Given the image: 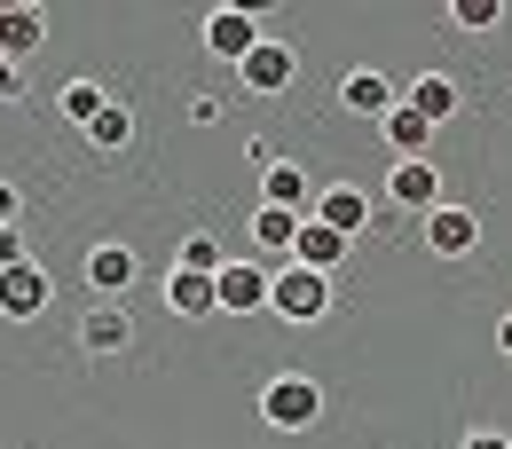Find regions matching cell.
<instances>
[{
	"label": "cell",
	"instance_id": "obj_4",
	"mask_svg": "<svg viewBox=\"0 0 512 449\" xmlns=\"http://www.w3.org/2000/svg\"><path fill=\"white\" fill-rule=\"evenodd\" d=\"M260 40H268V32H260L253 8H213V16H205V56H213V64H245Z\"/></svg>",
	"mask_w": 512,
	"mask_h": 449
},
{
	"label": "cell",
	"instance_id": "obj_14",
	"mask_svg": "<svg viewBox=\"0 0 512 449\" xmlns=\"http://www.w3.org/2000/svg\"><path fill=\"white\" fill-rule=\"evenodd\" d=\"M245 229H253V245H260V268H284L308 221H300V213H276V205H260V213L245 221Z\"/></svg>",
	"mask_w": 512,
	"mask_h": 449
},
{
	"label": "cell",
	"instance_id": "obj_3",
	"mask_svg": "<svg viewBox=\"0 0 512 449\" xmlns=\"http://www.w3.org/2000/svg\"><path fill=\"white\" fill-rule=\"evenodd\" d=\"M386 205H402V213H418V221H434L449 197H442V166L434 158H402L394 174H386Z\"/></svg>",
	"mask_w": 512,
	"mask_h": 449
},
{
	"label": "cell",
	"instance_id": "obj_27",
	"mask_svg": "<svg viewBox=\"0 0 512 449\" xmlns=\"http://www.w3.org/2000/svg\"><path fill=\"white\" fill-rule=\"evenodd\" d=\"M190 127H221V95H190Z\"/></svg>",
	"mask_w": 512,
	"mask_h": 449
},
{
	"label": "cell",
	"instance_id": "obj_2",
	"mask_svg": "<svg viewBox=\"0 0 512 449\" xmlns=\"http://www.w3.org/2000/svg\"><path fill=\"white\" fill-rule=\"evenodd\" d=\"M268 316H284V323H323V316H331V276L300 268V260L268 268Z\"/></svg>",
	"mask_w": 512,
	"mask_h": 449
},
{
	"label": "cell",
	"instance_id": "obj_6",
	"mask_svg": "<svg viewBox=\"0 0 512 449\" xmlns=\"http://www.w3.org/2000/svg\"><path fill=\"white\" fill-rule=\"evenodd\" d=\"M237 79H245V95H284V87L300 79V56H292V40H276V32H268L253 56L237 64Z\"/></svg>",
	"mask_w": 512,
	"mask_h": 449
},
{
	"label": "cell",
	"instance_id": "obj_1",
	"mask_svg": "<svg viewBox=\"0 0 512 449\" xmlns=\"http://www.w3.org/2000/svg\"><path fill=\"white\" fill-rule=\"evenodd\" d=\"M323 418V386L308 371H276V379H260V426H276V434H308Z\"/></svg>",
	"mask_w": 512,
	"mask_h": 449
},
{
	"label": "cell",
	"instance_id": "obj_15",
	"mask_svg": "<svg viewBox=\"0 0 512 449\" xmlns=\"http://www.w3.org/2000/svg\"><path fill=\"white\" fill-rule=\"evenodd\" d=\"M402 103H410V111H418V119H434V127H449V119H457V103H465V95H457V79H449V71H418V79H410V87H402Z\"/></svg>",
	"mask_w": 512,
	"mask_h": 449
},
{
	"label": "cell",
	"instance_id": "obj_20",
	"mask_svg": "<svg viewBox=\"0 0 512 449\" xmlns=\"http://www.w3.org/2000/svg\"><path fill=\"white\" fill-rule=\"evenodd\" d=\"M292 260H300V268H316V276H339L347 237H339V229H323V221H308V229H300V245H292Z\"/></svg>",
	"mask_w": 512,
	"mask_h": 449
},
{
	"label": "cell",
	"instance_id": "obj_24",
	"mask_svg": "<svg viewBox=\"0 0 512 449\" xmlns=\"http://www.w3.org/2000/svg\"><path fill=\"white\" fill-rule=\"evenodd\" d=\"M24 103V64H0V111H16Z\"/></svg>",
	"mask_w": 512,
	"mask_h": 449
},
{
	"label": "cell",
	"instance_id": "obj_10",
	"mask_svg": "<svg viewBox=\"0 0 512 449\" xmlns=\"http://www.w3.org/2000/svg\"><path fill=\"white\" fill-rule=\"evenodd\" d=\"M473 245H481V213H473V205H442V213L426 221V253L434 260H465Z\"/></svg>",
	"mask_w": 512,
	"mask_h": 449
},
{
	"label": "cell",
	"instance_id": "obj_11",
	"mask_svg": "<svg viewBox=\"0 0 512 449\" xmlns=\"http://www.w3.org/2000/svg\"><path fill=\"white\" fill-rule=\"evenodd\" d=\"M260 205H276V213H300V221H316V182L292 166V158H276L268 174H260Z\"/></svg>",
	"mask_w": 512,
	"mask_h": 449
},
{
	"label": "cell",
	"instance_id": "obj_25",
	"mask_svg": "<svg viewBox=\"0 0 512 449\" xmlns=\"http://www.w3.org/2000/svg\"><path fill=\"white\" fill-rule=\"evenodd\" d=\"M16 221H24V190L0 174V229H16Z\"/></svg>",
	"mask_w": 512,
	"mask_h": 449
},
{
	"label": "cell",
	"instance_id": "obj_13",
	"mask_svg": "<svg viewBox=\"0 0 512 449\" xmlns=\"http://www.w3.org/2000/svg\"><path fill=\"white\" fill-rule=\"evenodd\" d=\"M339 103H347L355 119H371V127H379L386 111L402 103V87H394L386 71H347V79H339Z\"/></svg>",
	"mask_w": 512,
	"mask_h": 449
},
{
	"label": "cell",
	"instance_id": "obj_21",
	"mask_svg": "<svg viewBox=\"0 0 512 449\" xmlns=\"http://www.w3.org/2000/svg\"><path fill=\"white\" fill-rule=\"evenodd\" d=\"M174 268H190V276H221L229 253H221V237H213V229H190V237L174 245Z\"/></svg>",
	"mask_w": 512,
	"mask_h": 449
},
{
	"label": "cell",
	"instance_id": "obj_22",
	"mask_svg": "<svg viewBox=\"0 0 512 449\" xmlns=\"http://www.w3.org/2000/svg\"><path fill=\"white\" fill-rule=\"evenodd\" d=\"M87 142H95V150H127V142H134V111H127V103H111V111L87 127Z\"/></svg>",
	"mask_w": 512,
	"mask_h": 449
},
{
	"label": "cell",
	"instance_id": "obj_23",
	"mask_svg": "<svg viewBox=\"0 0 512 449\" xmlns=\"http://www.w3.org/2000/svg\"><path fill=\"white\" fill-rule=\"evenodd\" d=\"M449 24H457V32H497V24H505V0H457Z\"/></svg>",
	"mask_w": 512,
	"mask_h": 449
},
{
	"label": "cell",
	"instance_id": "obj_26",
	"mask_svg": "<svg viewBox=\"0 0 512 449\" xmlns=\"http://www.w3.org/2000/svg\"><path fill=\"white\" fill-rule=\"evenodd\" d=\"M24 268V229H0V276Z\"/></svg>",
	"mask_w": 512,
	"mask_h": 449
},
{
	"label": "cell",
	"instance_id": "obj_8",
	"mask_svg": "<svg viewBox=\"0 0 512 449\" xmlns=\"http://www.w3.org/2000/svg\"><path fill=\"white\" fill-rule=\"evenodd\" d=\"M213 292H221V316H260L268 308V268L260 260H229L213 276Z\"/></svg>",
	"mask_w": 512,
	"mask_h": 449
},
{
	"label": "cell",
	"instance_id": "obj_29",
	"mask_svg": "<svg viewBox=\"0 0 512 449\" xmlns=\"http://www.w3.org/2000/svg\"><path fill=\"white\" fill-rule=\"evenodd\" d=\"M497 355H512V316H505V323H497Z\"/></svg>",
	"mask_w": 512,
	"mask_h": 449
},
{
	"label": "cell",
	"instance_id": "obj_19",
	"mask_svg": "<svg viewBox=\"0 0 512 449\" xmlns=\"http://www.w3.org/2000/svg\"><path fill=\"white\" fill-rule=\"evenodd\" d=\"M87 284H95V300H119L134 284V253L127 245H95V253H87Z\"/></svg>",
	"mask_w": 512,
	"mask_h": 449
},
{
	"label": "cell",
	"instance_id": "obj_9",
	"mask_svg": "<svg viewBox=\"0 0 512 449\" xmlns=\"http://www.w3.org/2000/svg\"><path fill=\"white\" fill-rule=\"evenodd\" d=\"M40 48H48V16L24 8V0H16V8L0 0V64H32Z\"/></svg>",
	"mask_w": 512,
	"mask_h": 449
},
{
	"label": "cell",
	"instance_id": "obj_12",
	"mask_svg": "<svg viewBox=\"0 0 512 449\" xmlns=\"http://www.w3.org/2000/svg\"><path fill=\"white\" fill-rule=\"evenodd\" d=\"M79 347H87V355H119V347H134V316L119 308V300H95V308L79 316Z\"/></svg>",
	"mask_w": 512,
	"mask_h": 449
},
{
	"label": "cell",
	"instance_id": "obj_5",
	"mask_svg": "<svg viewBox=\"0 0 512 449\" xmlns=\"http://www.w3.org/2000/svg\"><path fill=\"white\" fill-rule=\"evenodd\" d=\"M316 221L355 245V237L379 221V205H371V190H355V182H323V190H316Z\"/></svg>",
	"mask_w": 512,
	"mask_h": 449
},
{
	"label": "cell",
	"instance_id": "obj_18",
	"mask_svg": "<svg viewBox=\"0 0 512 449\" xmlns=\"http://www.w3.org/2000/svg\"><path fill=\"white\" fill-rule=\"evenodd\" d=\"M166 308H174V316H221V292H213V276H190V268H174V276H166Z\"/></svg>",
	"mask_w": 512,
	"mask_h": 449
},
{
	"label": "cell",
	"instance_id": "obj_17",
	"mask_svg": "<svg viewBox=\"0 0 512 449\" xmlns=\"http://www.w3.org/2000/svg\"><path fill=\"white\" fill-rule=\"evenodd\" d=\"M111 103H119V95H111L103 79H64V87H56V111H64V127H79V134L95 127Z\"/></svg>",
	"mask_w": 512,
	"mask_h": 449
},
{
	"label": "cell",
	"instance_id": "obj_28",
	"mask_svg": "<svg viewBox=\"0 0 512 449\" xmlns=\"http://www.w3.org/2000/svg\"><path fill=\"white\" fill-rule=\"evenodd\" d=\"M457 449H512V434H497V426H473V434H465Z\"/></svg>",
	"mask_w": 512,
	"mask_h": 449
},
{
	"label": "cell",
	"instance_id": "obj_16",
	"mask_svg": "<svg viewBox=\"0 0 512 449\" xmlns=\"http://www.w3.org/2000/svg\"><path fill=\"white\" fill-rule=\"evenodd\" d=\"M379 134H386V150H394V166H402V158H426V150H434V119H418V111H410V103H394V111H386L379 119Z\"/></svg>",
	"mask_w": 512,
	"mask_h": 449
},
{
	"label": "cell",
	"instance_id": "obj_7",
	"mask_svg": "<svg viewBox=\"0 0 512 449\" xmlns=\"http://www.w3.org/2000/svg\"><path fill=\"white\" fill-rule=\"evenodd\" d=\"M48 300H56L48 268H32V260H24V268H8V276H0V316H8V323H40V316H48Z\"/></svg>",
	"mask_w": 512,
	"mask_h": 449
}]
</instances>
